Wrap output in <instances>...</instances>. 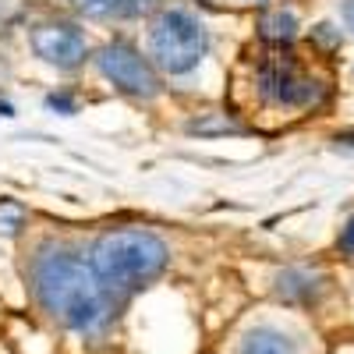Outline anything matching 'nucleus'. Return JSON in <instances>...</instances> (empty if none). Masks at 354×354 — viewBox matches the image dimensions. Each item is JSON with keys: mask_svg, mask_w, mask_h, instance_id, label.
I'll use <instances>...</instances> for the list:
<instances>
[{"mask_svg": "<svg viewBox=\"0 0 354 354\" xmlns=\"http://www.w3.org/2000/svg\"><path fill=\"white\" fill-rule=\"evenodd\" d=\"M21 205H15V202H0V234H18V227H21Z\"/></svg>", "mask_w": 354, "mask_h": 354, "instance_id": "9b49d317", "label": "nucleus"}, {"mask_svg": "<svg viewBox=\"0 0 354 354\" xmlns=\"http://www.w3.org/2000/svg\"><path fill=\"white\" fill-rule=\"evenodd\" d=\"M340 15H344L347 28H351V32H354V0H344V8H340Z\"/></svg>", "mask_w": 354, "mask_h": 354, "instance_id": "ddd939ff", "label": "nucleus"}, {"mask_svg": "<svg viewBox=\"0 0 354 354\" xmlns=\"http://www.w3.org/2000/svg\"><path fill=\"white\" fill-rule=\"evenodd\" d=\"M32 50L53 68H78L85 61V36L68 21H43L32 28Z\"/></svg>", "mask_w": 354, "mask_h": 354, "instance_id": "423d86ee", "label": "nucleus"}, {"mask_svg": "<svg viewBox=\"0 0 354 354\" xmlns=\"http://www.w3.org/2000/svg\"><path fill=\"white\" fill-rule=\"evenodd\" d=\"M259 93L277 106H315L322 85L298 64V57L280 46L259 61Z\"/></svg>", "mask_w": 354, "mask_h": 354, "instance_id": "20e7f679", "label": "nucleus"}, {"mask_svg": "<svg viewBox=\"0 0 354 354\" xmlns=\"http://www.w3.org/2000/svg\"><path fill=\"white\" fill-rule=\"evenodd\" d=\"M259 32H262L266 43L283 46V43H290L294 36H298V21H294L290 11H266L259 18Z\"/></svg>", "mask_w": 354, "mask_h": 354, "instance_id": "9d476101", "label": "nucleus"}, {"mask_svg": "<svg viewBox=\"0 0 354 354\" xmlns=\"http://www.w3.org/2000/svg\"><path fill=\"white\" fill-rule=\"evenodd\" d=\"M149 46H153V57L163 71L188 75L192 68H198V61L209 50V36H205V25L192 11L170 8L153 21Z\"/></svg>", "mask_w": 354, "mask_h": 354, "instance_id": "7ed1b4c3", "label": "nucleus"}, {"mask_svg": "<svg viewBox=\"0 0 354 354\" xmlns=\"http://www.w3.org/2000/svg\"><path fill=\"white\" fill-rule=\"evenodd\" d=\"M337 248L344 252V255H354V216L344 223V230H340V238H337Z\"/></svg>", "mask_w": 354, "mask_h": 354, "instance_id": "f8f14e48", "label": "nucleus"}, {"mask_svg": "<svg viewBox=\"0 0 354 354\" xmlns=\"http://www.w3.org/2000/svg\"><path fill=\"white\" fill-rule=\"evenodd\" d=\"M28 280L39 308L68 330L96 333L110 319V294L96 280L93 266L61 245H43L32 255Z\"/></svg>", "mask_w": 354, "mask_h": 354, "instance_id": "f257e3e1", "label": "nucleus"}, {"mask_svg": "<svg viewBox=\"0 0 354 354\" xmlns=\"http://www.w3.org/2000/svg\"><path fill=\"white\" fill-rule=\"evenodd\" d=\"M170 262V248L153 230H110L93 245L88 266L106 294H128L156 280Z\"/></svg>", "mask_w": 354, "mask_h": 354, "instance_id": "f03ea898", "label": "nucleus"}, {"mask_svg": "<svg viewBox=\"0 0 354 354\" xmlns=\"http://www.w3.org/2000/svg\"><path fill=\"white\" fill-rule=\"evenodd\" d=\"M238 354H301V347L294 344V337H287L283 330L273 326H255L245 333Z\"/></svg>", "mask_w": 354, "mask_h": 354, "instance_id": "0eeeda50", "label": "nucleus"}, {"mask_svg": "<svg viewBox=\"0 0 354 354\" xmlns=\"http://www.w3.org/2000/svg\"><path fill=\"white\" fill-rule=\"evenodd\" d=\"M96 64L121 93H128L135 100H153L160 93V78H156L153 64L128 43H106L96 57Z\"/></svg>", "mask_w": 354, "mask_h": 354, "instance_id": "39448f33", "label": "nucleus"}, {"mask_svg": "<svg viewBox=\"0 0 354 354\" xmlns=\"http://www.w3.org/2000/svg\"><path fill=\"white\" fill-rule=\"evenodd\" d=\"M277 294L283 301H315L319 277H312L305 270H283L280 280H277Z\"/></svg>", "mask_w": 354, "mask_h": 354, "instance_id": "1a4fd4ad", "label": "nucleus"}, {"mask_svg": "<svg viewBox=\"0 0 354 354\" xmlns=\"http://www.w3.org/2000/svg\"><path fill=\"white\" fill-rule=\"evenodd\" d=\"M156 4L160 0H75V8L88 18H138Z\"/></svg>", "mask_w": 354, "mask_h": 354, "instance_id": "6e6552de", "label": "nucleus"}]
</instances>
